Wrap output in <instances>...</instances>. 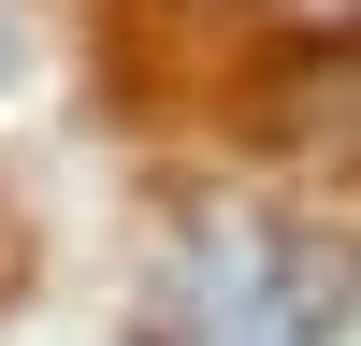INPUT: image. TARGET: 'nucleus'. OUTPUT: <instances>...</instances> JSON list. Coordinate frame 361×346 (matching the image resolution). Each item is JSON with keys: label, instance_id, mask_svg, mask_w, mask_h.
<instances>
[{"label": "nucleus", "instance_id": "obj_1", "mask_svg": "<svg viewBox=\"0 0 361 346\" xmlns=\"http://www.w3.org/2000/svg\"><path fill=\"white\" fill-rule=\"evenodd\" d=\"M0 72H15V15H0Z\"/></svg>", "mask_w": 361, "mask_h": 346}]
</instances>
